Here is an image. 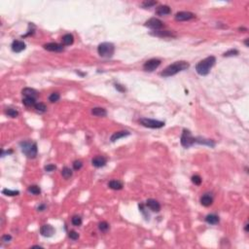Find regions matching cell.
<instances>
[{"instance_id": "cell-13", "label": "cell", "mask_w": 249, "mask_h": 249, "mask_svg": "<svg viewBox=\"0 0 249 249\" xmlns=\"http://www.w3.org/2000/svg\"><path fill=\"white\" fill-rule=\"evenodd\" d=\"M146 205L148 206V208H150V209L154 212H159L161 210V204L156 200H153V199L147 200Z\"/></svg>"}, {"instance_id": "cell-32", "label": "cell", "mask_w": 249, "mask_h": 249, "mask_svg": "<svg viewBox=\"0 0 249 249\" xmlns=\"http://www.w3.org/2000/svg\"><path fill=\"white\" fill-rule=\"evenodd\" d=\"M71 223H72L74 226L79 227V226H81V224H82V218H81L80 216H78V215H75V216H73V217H72V219H71Z\"/></svg>"}, {"instance_id": "cell-9", "label": "cell", "mask_w": 249, "mask_h": 249, "mask_svg": "<svg viewBox=\"0 0 249 249\" xmlns=\"http://www.w3.org/2000/svg\"><path fill=\"white\" fill-rule=\"evenodd\" d=\"M195 14L191 12H186V11H182V12H178L177 14L175 15V19L177 22H186V21H190V19H195Z\"/></svg>"}, {"instance_id": "cell-35", "label": "cell", "mask_w": 249, "mask_h": 249, "mask_svg": "<svg viewBox=\"0 0 249 249\" xmlns=\"http://www.w3.org/2000/svg\"><path fill=\"white\" fill-rule=\"evenodd\" d=\"M238 50H230V51H228L226 53H224V57H233V56H238Z\"/></svg>"}, {"instance_id": "cell-45", "label": "cell", "mask_w": 249, "mask_h": 249, "mask_svg": "<svg viewBox=\"0 0 249 249\" xmlns=\"http://www.w3.org/2000/svg\"><path fill=\"white\" fill-rule=\"evenodd\" d=\"M33 248H42L41 246H39V245H35V246H32Z\"/></svg>"}, {"instance_id": "cell-25", "label": "cell", "mask_w": 249, "mask_h": 249, "mask_svg": "<svg viewBox=\"0 0 249 249\" xmlns=\"http://www.w3.org/2000/svg\"><path fill=\"white\" fill-rule=\"evenodd\" d=\"M23 103L25 106H34L36 104V98L34 97H24L23 99Z\"/></svg>"}, {"instance_id": "cell-20", "label": "cell", "mask_w": 249, "mask_h": 249, "mask_svg": "<svg viewBox=\"0 0 249 249\" xmlns=\"http://www.w3.org/2000/svg\"><path fill=\"white\" fill-rule=\"evenodd\" d=\"M92 114L97 117H105L107 115V112L104 108H101V107H95V108L92 109Z\"/></svg>"}, {"instance_id": "cell-34", "label": "cell", "mask_w": 249, "mask_h": 249, "mask_svg": "<svg viewBox=\"0 0 249 249\" xmlns=\"http://www.w3.org/2000/svg\"><path fill=\"white\" fill-rule=\"evenodd\" d=\"M157 4V1H144L142 3V7L147 9V8H151L153 6H155Z\"/></svg>"}, {"instance_id": "cell-43", "label": "cell", "mask_w": 249, "mask_h": 249, "mask_svg": "<svg viewBox=\"0 0 249 249\" xmlns=\"http://www.w3.org/2000/svg\"><path fill=\"white\" fill-rule=\"evenodd\" d=\"M244 230H245V232H246V233H248V224H247V223L245 224V227H244Z\"/></svg>"}, {"instance_id": "cell-38", "label": "cell", "mask_w": 249, "mask_h": 249, "mask_svg": "<svg viewBox=\"0 0 249 249\" xmlns=\"http://www.w3.org/2000/svg\"><path fill=\"white\" fill-rule=\"evenodd\" d=\"M82 166H83V164H82V161H75L73 163V169L75 170H81V167H82Z\"/></svg>"}, {"instance_id": "cell-39", "label": "cell", "mask_w": 249, "mask_h": 249, "mask_svg": "<svg viewBox=\"0 0 249 249\" xmlns=\"http://www.w3.org/2000/svg\"><path fill=\"white\" fill-rule=\"evenodd\" d=\"M56 170H57V166H56L55 165H52V164L47 165L45 166V170H46V171H48V172L55 171Z\"/></svg>"}, {"instance_id": "cell-33", "label": "cell", "mask_w": 249, "mask_h": 249, "mask_svg": "<svg viewBox=\"0 0 249 249\" xmlns=\"http://www.w3.org/2000/svg\"><path fill=\"white\" fill-rule=\"evenodd\" d=\"M59 98H60V96H59L58 92H53L49 97V100L51 102H57V101H58Z\"/></svg>"}, {"instance_id": "cell-16", "label": "cell", "mask_w": 249, "mask_h": 249, "mask_svg": "<svg viewBox=\"0 0 249 249\" xmlns=\"http://www.w3.org/2000/svg\"><path fill=\"white\" fill-rule=\"evenodd\" d=\"M171 13V9L167 5H161L156 9V14L159 16H166Z\"/></svg>"}, {"instance_id": "cell-10", "label": "cell", "mask_w": 249, "mask_h": 249, "mask_svg": "<svg viewBox=\"0 0 249 249\" xmlns=\"http://www.w3.org/2000/svg\"><path fill=\"white\" fill-rule=\"evenodd\" d=\"M40 234L45 238H51L55 234V229L51 225H43L40 228Z\"/></svg>"}, {"instance_id": "cell-14", "label": "cell", "mask_w": 249, "mask_h": 249, "mask_svg": "<svg viewBox=\"0 0 249 249\" xmlns=\"http://www.w3.org/2000/svg\"><path fill=\"white\" fill-rule=\"evenodd\" d=\"M12 50L15 53H21L24 50H25V44L23 41H19V40H15L14 42L12 43Z\"/></svg>"}, {"instance_id": "cell-42", "label": "cell", "mask_w": 249, "mask_h": 249, "mask_svg": "<svg viewBox=\"0 0 249 249\" xmlns=\"http://www.w3.org/2000/svg\"><path fill=\"white\" fill-rule=\"evenodd\" d=\"M45 207H46V206H45L44 204L40 205V206H38V210H39V211H43V210L45 209Z\"/></svg>"}, {"instance_id": "cell-2", "label": "cell", "mask_w": 249, "mask_h": 249, "mask_svg": "<svg viewBox=\"0 0 249 249\" xmlns=\"http://www.w3.org/2000/svg\"><path fill=\"white\" fill-rule=\"evenodd\" d=\"M216 62V58L213 56L207 57L206 58L200 60L199 63L196 65V71L199 75L200 76H206L208 73L210 72V69L214 66Z\"/></svg>"}, {"instance_id": "cell-18", "label": "cell", "mask_w": 249, "mask_h": 249, "mask_svg": "<svg viewBox=\"0 0 249 249\" xmlns=\"http://www.w3.org/2000/svg\"><path fill=\"white\" fill-rule=\"evenodd\" d=\"M130 132L129 131H117L113 134V135L111 136L110 140L112 141V142H115L116 140H119L120 138H123L125 136H127V135H130Z\"/></svg>"}, {"instance_id": "cell-36", "label": "cell", "mask_w": 249, "mask_h": 249, "mask_svg": "<svg viewBox=\"0 0 249 249\" xmlns=\"http://www.w3.org/2000/svg\"><path fill=\"white\" fill-rule=\"evenodd\" d=\"M192 182L195 184V185H200L201 184V177L200 175H194L192 176Z\"/></svg>"}, {"instance_id": "cell-4", "label": "cell", "mask_w": 249, "mask_h": 249, "mask_svg": "<svg viewBox=\"0 0 249 249\" xmlns=\"http://www.w3.org/2000/svg\"><path fill=\"white\" fill-rule=\"evenodd\" d=\"M114 52H115V47L112 43L109 42H103L101 44H99L97 47V53L100 57L102 58H112L114 55Z\"/></svg>"}, {"instance_id": "cell-6", "label": "cell", "mask_w": 249, "mask_h": 249, "mask_svg": "<svg viewBox=\"0 0 249 249\" xmlns=\"http://www.w3.org/2000/svg\"><path fill=\"white\" fill-rule=\"evenodd\" d=\"M139 123L146 127H149V129H161V127H165V122L148 118H141L139 120Z\"/></svg>"}, {"instance_id": "cell-27", "label": "cell", "mask_w": 249, "mask_h": 249, "mask_svg": "<svg viewBox=\"0 0 249 249\" xmlns=\"http://www.w3.org/2000/svg\"><path fill=\"white\" fill-rule=\"evenodd\" d=\"M34 108H35V110H36L37 112H39V113H44V112L47 111V106H46L44 103H42V102L36 103V104L34 105Z\"/></svg>"}, {"instance_id": "cell-3", "label": "cell", "mask_w": 249, "mask_h": 249, "mask_svg": "<svg viewBox=\"0 0 249 249\" xmlns=\"http://www.w3.org/2000/svg\"><path fill=\"white\" fill-rule=\"evenodd\" d=\"M22 152L29 159H34L37 156V144L31 141H23L19 143Z\"/></svg>"}, {"instance_id": "cell-30", "label": "cell", "mask_w": 249, "mask_h": 249, "mask_svg": "<svg viewBox=\"0 0 249 249\" xmlns=\"http://www.w3.org/2000/svg\"><path fill=\"white\" fill-rule=\"evenodd\" d=\"M28 192H30L32 195H35V196H37V195H40V193H41V190H40V188L36 185H32V186H29L28 187Z\"/></svg>"}, {"instance_id": "cell-40", "label": "cell", "mask_w": 249, "mask_h": 249, "mask_svg": "<svg viewBox=\"0 0 249 249\" xmlns=\"http://www.w3.org/2000/svg\"><path fill=\"white\" fill-rule=\"evenodd\" d=\"M115 88H116V90H118L121 92H126L125 87H123L122 85H120V84H115Z\"/></svg>"}, {"instance_id": "cell-5", "label": "cell", "mask_w": 249, "mask_h": 249, "mask_svg": "<svg viewBox=\"0 0 249 249\" xmlns=\"http://www.w3.org/2000/svg\"><path fill=\"white\" fill-rule=\"evenodd\" d=\"M180 143L183 147L185 148H189L191 147L192 145H194L196 143V138H195L190 131L188 130H183V132H182V135H181V138H180Z\"/></svg>"}, {"instance_id": "cell-7", "label": "cell", "mask_w": 249, "mask_h": 249, "mask_svg": "<svg viewBox=\"0 0 249 249\" xmlns=\"http://www.w3.org/2000/svg\"><path fill=\"white\" fill-rule=\"evenodd\" d=\"M145 26L146 28H149L153 29L155 31V30H160L161 28H163L165 24L161 19H156V18H152L150 19H148V21L145 23Z\"/></svg>"}, {"instance_id": "cell-21", "label": "cell", "mask_w": 249, "mask_h": 249, "mask_svg": "<svg viewBox=\"0 0 249 249\" xmlns=\"http://www.w3.org/2000/svg\"><path fill=\"white\" fill-rule=\"evenodd\" d=\"M123 183L119 180H111L108 183V187L112 190H121L123 189Z\"/></svg>"}, {"instance_id": "cell-37", "label": "cell", "mask_w": 249, "mask_h": 249, "mask_svg": "<svg viewBox=\"0 0 249 249\" xmlns=\"http://www.w3.org/2000/svg\"><path fill=\"white\" fill-rule=\"evenodd\" d=\"M68 237L73 240H77L79 238V234L75 231H70L68 234Z\"/></svg>"}, {"instance_id": "cell-24", "label": "cell", "mask_w": 249, "mask_h": 249, "mask_svg": "<svg viewBox=\"0 0 249 249\" xmlns=\"http://www.w3.org/2000/svg\"><path fill=\"white\" fill-rule=\"evenodd\" d=\"M196 143H200V144H205V145H208L210 147H214L215 146V143L213 140H209V139H204V138H201V137H198L196 138Z\"/></svg>"}, {"instance_id": "cell-1", "label": "cell", "mask_w": 249, "mask_h": 249, "mask_svg": "<svg viewBox=\"0 0 249 249\" xmlns=\"http://www.w3.org/2000/svg\"><path fill=\"white\" fill-rule=\"evenodd\" d=\"M190 64L188 63L187 62H184V60H181V62H176L170 65H169L165 69H164L163 71L161 72V76L163 77H170L177 74L180 71H183L189 68Z\"/></svg>"}, {"instance_id": "cell-41", "label": "cell", "mask_w": 249, "mask_h": 249, "mask_svg": "<svg viewBox=\"0 0 249 249\" xmlns=\"http://www.w3.org/2000/svg\"><path fill=\"white\" fill-rule=\"evenodd\" d=\"M11 239H12V237L10 234H5L2 237V241H4V242H9Z\"/></svg>"}, {"instance_id": "cell-19", "label": "cell", "mask_w": 249, "mask_h": 249, "mask_svg": "<svg viewBox=\"0 0 249 249\" xmlns=\"http://www.w3.org/2000/svg\"><path fill=\"white\" fill-rule=\"evenodd\" d=\"M22 93H23V96H24V97H34V98H36L37 96H38V92L36 90H34V89H31V88H24L22 91Z\"/></svg>"}, {"instance_id": "cell-12", "label": "cell", "mask_w": 249, "mask_h": 249, "mask_svg": "<svg viewBox=\"0 0 249 249\" xmlns=\"http://www.w3.org/2000/svg\"><path fill=\"white\" fill-rule=\"evenodd\" d=\"M107 159L103 156H97L92 160V164L96 167H102L106 165Z\"/></svg>"}, {"instance_id": "cell-23", "label": "cell", "mask_w": 249, "mask_h": 249, "mask_svg": "<svg viewBox=\"0 0 249 249\" xmlns=\"http://www.w3.org/2000/svg\"><path fill=\"white\" fill-rule=\"evenodd\" d=\"M62 44L64 46H69V45H72L73 44L74 37H73L72 34H65V35L62 36Z\"/></svg>"}, {"instance_id": "cell-31", "label": "cell", "mask_w": 249, "mask_h": 249, "mask_svg": "<svg viewBox=\"0 0 249 249\" xmlns=\"http://www.w3.org/2000/svg\"><path fill=\"white\" fill-rule=\"evenodd\" d=\"M98 229L101 232H107L109 230V224L107 223L106 221H102V222H100V223L98 224Z\"/></svg>"}, {"instance_id": "cell-26", "label": "cell", "mask_w": 249, "mask_h": 249, "mask_svg": "<svg viewBox=\"0 0 249 249\" xmlns=\"http://www.w3.org/2000/svg\"><path fill=\"white\" fill-rule=\"evenodd\" d=\"M62 175L63 178L68 179V178H70L72 176V170L69 169V167L65 166V167H63L62 170Z\"/></svg>"}, {"instance_id": "cell-11", "label": "cell", "mask_w": 249, "mask_h": 249, "mask_svg": "<svg viewBox=\"0 0 249 249\" xmlns=\"http://www.w3.org/2000/svg\"><path fill=\"white\" fill-rule=\"evenodd\" d=\"M43 47L45 50L50 52H62L64 50L63 46L58 43H47Z\"/></svg>"}, {"instance_id": "cell-28", "label": "cell", "mask_w": 249, "mask_h": 249, "mask_svg": "<svg viewBox=\"0 0 249 249\" xmlns=\"http://www.w3.org/2000/svg\"><path fill=\"white\" fill-rule=\"evenodd\" d=\"M5 113H6V115H8L11 118H16L19 116V112L16 109H13V108H7Z\"/></svg>"}, {"instance_id": "cell-8", "label": "cell", "mask_w": 249, "mask_h": 249, "mask_svg": "<svg viewBox=\"0 0 249 249\" xmlns=\"http://www.w3.org/2000/svg\"><path fill=\"white\" fill-rule=\"evenodd\" d=\"M161 60L158 59V58H152V59H149L147 60V62L144 63L143 65V69L145 71H148V72H152L154 70H156L158 67L160 66L161 64Z\"/></svg>"}, {"instance_id": "cell-22", "label": "cell", "mask_w": 249, "mask_h": 249, "mask_svg": "<svg viewBox=\"0 0 249 249\" xmlns=\"http://www.w3.org/2000/svg\"><path fill=\"white\" fill-rule=\"evenodd\" d=\"M205 221L210 225H216V224L219 223L220 219H219V217L217 216V215H215V214H208L207 216L205 217Z\"/></svg>"}, {"instance_id": "cell-29", "label": "cell", "mask_w": 249, "mask_h": 249, "mask_svg": "<svg viewBox=\"0 0 249 249\" xmlns=\"http://www.w3.org/2000/svg\"><path fill=\"white\" fill-rule=\"evenodd\" d=\"M2 194L5 195V196H9V197H15L18 196L19 194V191H15V190H9V189H4L2 191Z\"/></svg>"}, {"instance_id": "cell-15", "label": "cell", "mask_w": 249, "mask_h": 249, "mask_svg": "<svg viewBox=\"0 0 249 249\" xmlns=\"http://www.w3.org/2000/svg\"><path fill=\"white\" fill-rule=\"evenodd\" d=\"M151 35L158 37H175V34H173V32L170 30H155L151 32Z\"/></svg>"}, {"instance_id": "cell-17", "label": "cell", "mask_w": 249, "mask_h": 249, "mask_svg": "<svg viewBox=\"0 0 249 249\" xmlns=\"http://www.w3.org/2000/svg\"><path fill=\"white\" fill-rule=\"evenodd\" d=\"M200 204L205 207L210 206L213 204L212 196H210V194H204V196L200 198Z\"/></svg>"}, {"instance_id": "cell-44", "label": "cell", "mask_w": 249, "mask_h": 249, "mask_svg": "<svg viewBox=\"0 0 249 249\" xmlns=\"http://www.w3.org/2000/svg\"><path fill=\"white\" fill-rule=\"evenodd\" d=\"M248 40H249V39L247 38V39L245 40V42H244V43H245V45H246V47H249V44H248Z\"/></svg>"}]
</instances>
